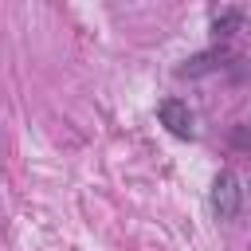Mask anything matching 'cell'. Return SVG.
<instances>
[{
	"label": "cell",
	"instance_id": "2",
	"mask_svg": "<svg viewBox=\"0 0 251 251\" xmlns=\"http://www.w3.org/2000/svg\"><path fill=\"white\" fill-rule=\"evenodd\" d=\"M157 122H161L173 137H180V141H192V137H196V114H192V106H188L184 98H176V94H169V98L157 102Z\"/></svg>",
	"mask_w": 251,
	"mask_h": 251
},
{
	"label": "cell",
	"instance_id": "3",
	"mask_svg": "<svg viewBox=\"0 0 251 251\" xmlns=\"http://www.w3.org/2000/svg\"><path fill=\"white\" fill-rule=\"evenodd\" d=\"M216 59H224V51L220 47H212V51H200V55H192L176 75L180 78H200V75H208V71H216Z\"/></svg>",
	"mask_w": 251,
	"mask_h": 251
},
{
	"label": "cell",
	"instance_id": "4",
	"mask_svg": "<svg viewBox=\"0 0 251 251\" xmlns=\"http://www.w3.org/2000/svg\"><path fill=\"white\" fill-rule=\"evenodd\" d=\"M239 24H243V8H220L212 16V35L216 39H227L231 31H239Z\"/></svg>",
	"mask_w": 251,
	"mask_h": 251
},
{
	"label": "cell",
	"instance_id": "1",
	"mask_svg": "<svg viewBox=\"0 0 251 251\" xmlns=\"http://www.w3.org/2000/svg\"><path fill=\"white\" fill-rule=\"evenodd\" d=\"M208 208L216 220H235L239 208H243V184L231 169H220L216 180H212V192H208Z\"/></svg>",
	"mask_w": 251,
	"mask_h": 251
}]
</instances>
